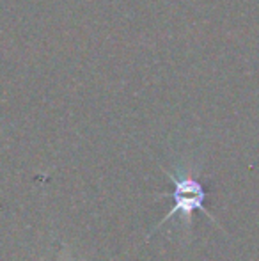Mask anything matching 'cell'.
I'll return each instance as SVG.
<instances>
[{
    "mask_svg": "<svg viewBox=\"0 0 259 261\" xmlns=\"http://www.w3.org/2000/svg\"><path fill=\"white\" fill-rule=\"evenodd\" d=\"M169 176H170V181H172V185H174V192L169 194V196L174 199V206L165 217H163V220L158 224V226H162L163 222H167L172 215H178V213H180L181 226L185 227V234H190L192 213H194L195 210L204 212L213 222H217V220L206 212V208H204V199H206L204 187L200 185L199 179L194 178V174H192L188 169H176L174 172H169Z\"/></svg>",
    "mask_w": 259,
    "mask_h": 261,
    "instance_id": "6da1fadb",
    "label": "cell"
}]
</instances>
